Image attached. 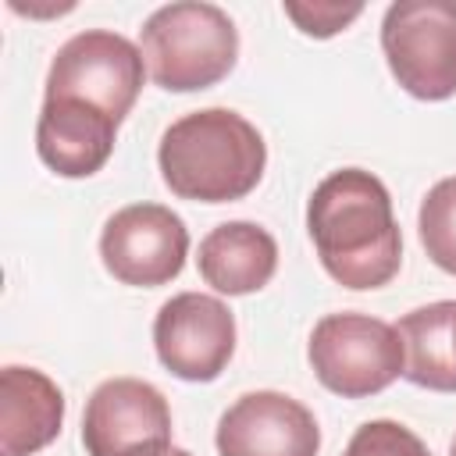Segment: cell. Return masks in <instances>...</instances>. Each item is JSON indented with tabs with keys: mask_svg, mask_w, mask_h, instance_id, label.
<instances>
[{
	"mask_svg": "<svg viewBox=\"0 0 456 456\" xmlns=\"http://www.w3.org/2000/svg\"><path fill=\"white\" fill-rule=\"evenodd\" d=\"M167 456H192V452H185V449H171Z\"/></svg>",
	"mask_w": 456,
	"mask_h": 456,
	"instance_id": "ac0fdd59",
	"label": "cell"
},
{
	"mask_svg": "<svg viewBox=\"0 0 456 456\" xmlns=\"http://www.w3.org/2000/svg\"><path fill=\"white\" fill-rule=\"evenodd\" d=\"M200 278L221 296L260 292L278 271V242L256 221H224L210 228L196 253Z\"/></svg>",
	"mask_w": 456,
	"mask_h": 456,
	"instance_id": "4fadbf2b",
	"label": "cell"
},
{
	"mask_svg": "<svg viewBox=\"0 0 456 456\" xmlns=\"http://www.w3.org/2000/svg\"><path fill=\"white\" fill-rule=\"evenodd\" d=\"M189 256V228L164 203H132L107 217L100 232V260L121 285L157 289L182 274Z\"/></svg>",
	"mask_w": 456,
	"mask_h": 456,
	"instance_id": "ba28073f",
	"label": "cell"
},
{
	"mask_svg": "<svg viewBox=\"0 0 456 456\" xmlns=\"http://www.w3.org/2000/svg\"><path fill=\"white\" fill-rule=\"evenodd\" d=\"M157 360L182 381H214L235 353V317L207 292H178L153 317Z\"/></svg>",
	"mask_w": 456,
	"mask_h": 456,
	"instance_id": "9c48e42d",
	"label": "cell"
},
{
	"mask_svg": "<svg viewBox=\"0 0 456 456\" xmlns=\"http://www.w3.org/2000/svg\"><path fill=\"white\" fill-rule=\"evenodd\" d=\"M86 456H167L171 406L142 378H107L93 388L82 413Z\"/></svg>",
	"mask_w": 456,
	"mask_h": 456,
	"instance_id": "52a82bcc",
	"label": "cell"
},
{
	"mask_svg": "<svg viewBox=\"0 0 456 456\" xmlns=\"http://www.w3.org/2000/svg\"><path fill=\"white\" fill-rule=\"evenodd\" d=\"M321 267L353 292L388 285L403 267V235L385 182L363 167L331 171L306 203Z\"/></svg>",
	"mask_w": 456,
	"mask_h": 456,
	"instance_id": "6da1fadb",
	"label": "cell"
},
{
	"mask_svg": "<svg viewBox=\"0 0 456 456\" xmlns=\"http://www.w3.org/2000/svg\"><path fill=\"white\" fill-rule=\"evenodd\" d=\"M342 456H431V449L399 420H367L353 431Z\"/></svg>",
	"mask_w": 456,
	"mask_h": 456,
	"instance_id": "2e32d148",
	"label": "cell"
},
{
	"mask_svg": "<svg viewBox=\"0 0 456 456\" xmlns=\"http://www.w3.org/2000/svg\"><path fill=\"white\" fill-rule=\"evenodd\" d=\"M306 360L317 381L342 399L378 395L406 370L399 328L356 310L321 317L310 331Z\"/></svg>",
	"mask_w": 456,
	"mask_h": 456,
	"instance_id": "277c9868",
	"label": "cell"
},
{
	"mask_svg": "<svg viewBox=\"0 0 456 456\" xmlns=\"http://www.w3.org/2000/svg\"><path fill=\"white\" fill-rule=\"evenodd\" d=\"M118 139V121L82 100H43L36 121V153L61 178L96 175Z\"/></svg>",
	"mask_w": 456,
	"mask_h": 456,
	"instance_id": "8fae6325",
	"label": "cell"
},
{
	"mask_svg": "<svg viewBox=\"0 0 456 456\" xmlns=\"http://www.w3.org/2000/svg\"><path fill=\"white\" fill-rule=\"evenodd\" d=\"M392 78L417 100L456 96V0H399L381 18Z\"/></svg>",
	"mask_w": 456,
	"mask_h": 456,
	"instance_id": "5b68a950",
	"label": "cell"
},
{
	"mask_svg": "<svg viewBox=\"0 0 456 456\" xmlns=\"http://www.w3.org/2000/svg\"><path fill=\"white\" fill-rule=\"evenodd\" d=\"M285 14L296 21V28L303 36L328 39V36L342 32L349 21H356L363 14V7L360 4H285Z\"/></svg>",
	"mask_w": 456,
	"mask_h": 456,
	"instance_id": "e0dca14e",
	"label": "cell"
},
{
	"mask_svg": "<svg viewBox=\"0 0 456 456\" xmlns=\"http://www.w3.org/2000/svg\"><path fill=\"white\" fill-rule=\"evenodd\" d=\"M449 456H456V438H452V442H449Z\"/></svg>",
	"mask_w": 456,
	"mask_h": 456,
	"instance_id": "d6986e66",
	"label": "cell"
},
{
	"mask_svg": "<svg viewBox=\"0 0 456 456\" xmlns=\"http://www.w3.org/2000/svg\"><path fill=\"white\" fill-rule=\"evenodd\" d=\"M64 424V395L36 367L7 363L0 370V456H36Z\"/></svg>",
	"mask_w": 456,
	"mask_h": 456,
	"instance_id": "7c38bea8",
	"label": "cell"
},
{
	"mask_svg": "<svg viewBox=\"0 0 456 456\" xmlns=\"http://www.w3.org/2000/svg\"><path fill=\"white\" fill-rule=\"evenodd\" d=\"M395 328L406 349L403 378L417 388L456 392V299L417 306Z\"/></svg>",
	"mask_w": 456,
	"mask_h": 456,
	"instance_id": "5bb4252c",
	"label": "cell"
},
{
	"mask_svg": "<svg viewBox=\"0 0 456 456\" xmlns=\"http://www.w3.org/2000/svg\"><path fill=\"white\" fill-rule=\"evenodd\" d=\"M142 78L146 61L128 36L110 28H86L53 53L43 100H82L121 125L139 100Z\"/></svg>",
	"mask_w": 456,
	"mask_h": 456,
	"instance_id": "8992f818",
	"label": "cell"
},
{
	"mask_svg": "<svg viewBox=\"0 0 456 456\" xmlns=\"http://www.w3.org/2000/svg\"><path fill=\"white\" fill-rule=\"evenodd\" d=\"M217 456H317L314 413L285 392H246L217 420Z\"/></svg>",
	"mask_w": 456,
	"mask_h": 456,
	"instance_id": "30bf717a",
	"label": "cell"
},
{
	"mask_svg": "<svg viewBox=\"0 0 456 456\" xmlns=\"http://www.w3.org/2000/svg\"><path fill=\"white\" fill-rule=\"evenodd\" d=\"M417 235L435 267L456 274V175L428 189L417 214Z\"/></svg>",
	"mask_w": 456,
	"mask_h": 456,
	"instance_id": "9a60e30c",
	"label": "cell"
},
{
	"mask_svg": "<svg viewBox=\"0 0 456 456\" xmlns=\"http://www.w3.org/2000/svg\"><path fill=\"white\" fill-rule=\"evenodd\" d=\"M164 185L192 203H235L267 167V146L253 121L228 107H203L171 121L157 146Z\"/></svg>",
	"mask_w": 456,
	"mask_h": 456,
	"instance_id": "7a4b0ae2",
	"label": "cell"
},
{
	"mask_svg": "<svg viewBox=\"0 0 456 456\" xmlns=\"http://www.w3.org/2000/svg\"><path fill=\"white\" fill-rule=\"evenodd\" d=\"M139 50L160 89L196 93L228 78L239 61V28L217 4H164L142 21Z\"/></svg>",
	"mask_w": 456,
	"mask_h": 456,
	"instance_id": "3957f363",
	"label": "cell"
}]
</instances>
